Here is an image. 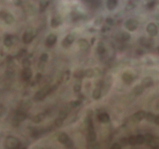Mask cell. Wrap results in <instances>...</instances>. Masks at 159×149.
<instances>
[{"instance_id":"1","label":"cell","mask_w":159,"mask_h":149,"mask_svg":"<svg viewBox=\"0 0 159 149\" xmlns=\"http://www.w3.org/2000/svg\"><path fill=\"white\" fill-rule=\"evenodd\" d=\"M51 92H52V86H45L44 87L43 89H42L41 90L38 91L35 95L34 96V100L36 101V102H39V101H42L43 100L46 96L48 94H49Z\"/></svg>"},{"instance_id":"2","label":"cell","mask_w":159,"mask_h":149,"mask_svg":"<svg viewBox=\"0 0 159 149\" xmlns=\"http://www.w3.org/2000/svg\"><path fill=\"white\" fill-rule=\"evenodd\" d=\"M20 146V141L14 137H8L6 141V147L7 149H17Z\"/></svg>"},{"instance_id":"3","label":"cell","mask_w":159,"mask_h":149,"mask_svg":"<svg viewBox=\"0 0 159 149\" xmlns=\"http://www.w3.org/2000/svg\"><path fill=\"white\" fill-rule=\"evenodd\" d=\"M138 21L135 19H129L125 23L126 28L129 31H134L138 27Z\"/></svg>"},{"instance_id":"4","label":"cell","mask_w":159,"mask_h":149,"mask_svg":"<svg viewBox=\"0 0 159 149\" xmlns=\"http://www.w3.org/2000/svg\"><path fill=\"white\" fill-rule=\"evenodd\" d=\"M147 32L150 37H154L157 34V27L155 23H150L147 26Z\"/></svg>"},{"instance_id":"5","label":"cell","mask_w":159,"mask_h":149,"mask_svg":"<svg viewBox=\"0 0 159 149\" xmlns=\"http://www.w3.org/2000/svg\"><path fill=\"white\" fill-rule=\"evenodd\" d=\"M34 37V33L32 30H27L25 31L23 36V41L25 44H29L32 41Z\"/></svg>"},{"instance_id":"6","label":"cell","mask_w":159,"mask_h":149,"mask_svg":"<svg viewBox=\"0 0 159 149\" xmlns=\"http://www.w3.org/2000/svg\"><path fill=\"white\" fill-rule=\"evenodd\" d=\"M146 114L147 113L145 111H138L136 113H134L132 116H131V120L134 122H138L140 121L143 119H145L146 117Z\"/></svg>"},{"instance_id":"7","label":"cell","mask_w":159,"mask_h":149,"mask_svg":"<svg viewBox=\"0 0 159 149\" xmlns=\"http://www.w3.org/2000/svg\"><path fill=\"white\" fill-rule=\"evenodd\" d=\"M139 42L141 45L145 46L146 48H150L154 44V41L151 38H148L146 37H141L139 40Z\"/></svg>"},{"instance_id":"8","label":"cell","mask_w":159,"mask_h":149,"mask_svg":"<svg viewBox=\"0 0 159 149\" xmlns=\"http://www.w3.org/2000/svg\"><path fill=\"white\" fill-rule=\"evenodd\" d=\"M73 41H74V36L72 35V34H68L63 39V41L62 42V45L64 48H68L69 46H70L73 44Z\"/></svg>"},{"instance_id":"9","label":"cell","mask_w":159,"mask_h":149,"mask_svg":"<svg viewBox=\"0 0 159 149\" xmlns=\"http://www.w3.org/2000/svg\"><path fill=\"white\" fill-rule=\"evenodd\" d=\"M56 41H57V36L53 34H49L46 38V44L49 47L53 46L56 43Z\"/></svg>"},{"instance_id":"10","label":"cell","mask_w":159,"mask_h":149,"mask_svg":"<svg viewBox=\"0 0 159 149\" xmlns=\"http://www.w3.org/2000/svg\"><path fill=\"white\" fill-rule=\"evenodd\" d=\"M122 79L123 80V82L126 84H130L133 79H134V76L133 74L129 73V72H124L122 75Z\"/></svg>"},{"instance_id":"11","label":"cell","mask_w":159,"mask_h":149,"mask_svg":"<svg viewBox=\"0 0 159 149\" xmlns=\"http://www.w3.org/2000/svg\"><path fill=\"white\" fill-rule=\"evenodd\" d=\"M62 23V17L59 15H56L52 18L51 20V26L53 28H56L57 27H59Z\"/></svg>"},{"instance_id":"12","label":"cell","mask_w":159,"mask_h":149,"mask_svg":"<svg viewBox=\"0 0 159 149\" xmlns=\"http://www.w3.org/2000/svg\"><path fill=\"white\" fill-rule=\"evenodd\" d=\"M22 77L24 80H29L32 77V70L30 67L24 68V69L22 72Z\"/></svg>"},{"instance_id":"13","label":"cell","mask_w":159,"mask_h":149,"mask_svg":"<svg viewBox=\"0 0 159 149\" xmlns=\"http://www.w3.org/2000/svg\"><path fill=\"white\" fill-rule=\"evenodd\" d=\"M58 140H59L60 143L63 144H66L70 140V137H69V136H68L67 134H66V133H61V134H59V136H58Z\"/></svg>"},{"instance_id":"14","label":"cell","mask_w":159,"mask_h":149,"mask_svg":"<svg viewBox=\"0 0 159 149\" xmlns=\"http://www.w3.org/2000/svg\"><path fill=\"white\" fill-rule=\"evenodd\" d=\"M154 84V81H153V79L150 78V77H146L144 78L143 80H142V82H141V85H143V87L145 89V88H148V87H150L151 85H153Z\"/></svg>"},{"instance_id":"15","label":"cell","mask_w":159,"mask_h":149,"mask_svg":"<svg viewBox=\"0 0 159 149\" xmlns=\"http://www.w3.org/2000/svg\"><path fill=\"white\" fill-rule=\"evenodd\" d=\"M78 44H79V47L80 48V49L84 50V51L89 49V48H90L88 41H86L85 39H80L78 41Z\"/></svg>"},{"instance_id":"16","label":"cell","mask_w":159,"mask_h":149,"mask_svg":"<svg viewBox=\"0 0 159 149\" xmlns=\"http://www.w3.org/2000/svg\"><path fill=\"white\" fill-rule=\"evenodd\" d=\"M98 118V120L101 123H108L110 121V116L106 113H102L99 114Z\"/></svg>"},{"instance_id":"17","label":"cell","mask_w":159,"mask_h":149,"mask_svg":"<svg viewBox=\"0 0 159 149\" xmlns=\"http://www.w3.org/2000/svg\"><path fill=\"white\" fill-rule=\"evenodd\" d=\"M117 5H118V2L116 1V0H108L106 3L107 9L110 11L114 10L116 8Z\"/></svg>"},{"instance_id":"18","label":"cell","mask_w":159,"mask_h":149,"mask_svg":"<svg viewBox=\"0 0 159 149\" xmlns=\"http://www.w3.org/2000/svg\"><path fill=\"white\" fill-rule=\"evenodd\" d=\"M143 90H144V88H143V85L140 84V85H136V86L133 88V92L136 96H140V95H141V94L143 93Z\"/></svg>"},{"instance_id":"19","label":"cell","mask_w":159,"mask_h":149,"mask_svg":"<svg viewBox=\"0 0 159 149\" xmlns=\"http://www.w3.org/2000/svg\"><path fill=\"white\" fill-rule=\"evenodd\" d=\"M45 113H41L38 114L37 116H34L33 122L34 123H40V122H42L45 119Z\"/></svg>"},{"instance_id":"20","label":"cell","mask_w":159,"mask_h":149,"mask_svg":"<svg viewBox=\"0 0 159 149\" xmlns=\"http://www.w3.org/2000/svg\"><path fill=\"white\" fill-rule=\"evenodd\" d=\"M26 117H27V114L25 113H17V116H16V117H15V120H16V122L18 123L19 122H21V121H23L24 120H25L26 119Z\"/></svg>"},{"instance_id":"21","label":"cell","mask_w":159,"mask_h":149,"mask_svg":"<svg viewBox=\"0 0 159 149\" xmlns=\"http://www.w3.org/2000/svg\"><path fill=\"white\" fill-rule=\"evenodd\" d=\"M101 96V89L99 88H96L94 89L93 91V93H92V96L94 99H100Z\"/></svg>"},{"instance_id":"22","label":"cell","mask_w":159,"mask_h":149,"mask_svg":"<svg viewBox=\"0 0 159 149\" xmlns=\"http://www.w3.org/2000/svg\"><path fill=\"white\" fill-rule=\"evenodd\" d=\"M4 20H5V21H6L7 23H9V24L13 23L14 22V17H13V16L12 14H10V13H6L5 16H4Z\"/></svg>"},{"instance_id":"23","label":"cell","mask_w":159,"mask_h":149,"mask_svg":"<svg viewBox=\"0 0 159 149\" xmlns=\"http://www.w3.org/2000/svg\"><path fill=\"white\" fill-rule=\"evenodd\" d=\"M94 75H95V70L94 69L88 68L84 72V76H86L87 78H92Z\"/></svg>"},{"instance_id":"24","label":"cell","mask_w":159,"mask_h":149,"mask_svg":"<svg viewBox=\"0 0 159 149\" xmlns=\"http://www.w3.org/2000/svg\"><path fill=\"white\" fill-rule=\"evenodd\" d=\"M119 37H120V39H121L122 41H129V40L130 39L131 36H130V34H129V33H127V32H122V33L120 34Z\"/></svg>"},{"instance_id":"25","label":"cell","mask_w":159,"mask_h":149,"mask_svg":"<svg viewBox=\"0 0 159 149\" xmlns=\"http://www.w3.org/2000/svg\"><path fill=\"white\" fill-rule=\"evenodd\" d=\"M49 3L48 1H41L39 3V6H40V11L41 12H43L46 8L47 6H49Z\"/></svg>"},{"instance_id":"26","label":"cell","mask_w":159,"mask_h":149,"mask_svg":"<svg viewBox=\"0 0 159 149\" xmlns=\"http://www.w3.org/2000/svg\"><path fill=\"white\" fill-rule=\"evenodd\" d=\"M74 77L80 79H82L84 76V72H83L82 70H77L74 72Z\"/></svg>"},{"instance_id":"27","label":"cell","mask_w":159,"mask_h":149,"mask_svg":"<svg viewBox=\"0 0 159 149\" xmlns=\"http://www.w3.org/2000/svg\"><path fill=\"white\" fill-rule=\"evenodd\" d=\"M136 144H142L145 142L144 136H143V135L136 136Z\"/></svg>"},{"instance_id":"28","label":"cell","mask_w":159,"mask_h":149,"mask_svg":"<svg viewBox=\"0 0 159 149\" xmlns=\"http://www.w3.org/2000/svg\"><path fill=\"white\" fill-rule=\"evenodd\" d=\"M97 50H98V52L100 54H102L105 52V46L103 45L102 43H100L98 45V48H97Z\"/></svg>"},{"instance_id":"29","label":"cell","mask_w":159,"mask_h":149,"mask_svg":"<svg viewBox=\"0 0 159 149\" xmlns=\"http://www.w3.org/2000/svg\"><path fill=\"white\" fill-rule=\"evenodd\" d=\"M154 118H155V115H154V114L151 113H147L146 117H145V119H146L147 120L150 121V122H154Z\"/></svg>"},{"instance_id":"30","label":"cell","mask_w":159,"mask_h":149,"mask_svg":"<svg viewBox=\"0 0 159 149\" xmlns=\"http://www.w3.org/2000/svg\"><path fill=\"white\" fill-rule=\"evenodd\" d=\"M128 144L130 145H135L136 144V136H131L128 138Z\"/></svg>"},{"instance_id":"31","label":"cell","mask_w":159,"mask_h":149,"mask_svg":"<svg viewBox=\"0 0 159 149\" xmlns=\"http://www.w3.org/2000/svg\"><path fill=\"white\" fill-rule=\"evenodd\" d=\"M81 89V84L80 82H77L73 85V90L76 92H79Z\"/></svg>"},{"instance_id":"32","label":"cell","mask_w":159,"mask_h":149,"mask_svg":"<svg viewBox=\"0 0 159 149\" xmlns=\"http://www.w3.org/2000/svg\"><path fill=\"white\" fill-rule=\"evenodd\" d=\"M71 16H72L73 20H74L80 19V14L79 13H77V12H73L71 13Z\"/></svg>"},{"instance_id":"33","label":"cell","mask_w":159,"mask_h":149,"mask_svg":"<svg viewBox=\"0 0 159 149\" xmlns=\"http://www.w3.org/2000/svg\"><path fill=\"white\" fill-rule=\"evenodd\" d=\"M48 58H49V55L45 53L42 54L40 57V61L42 62H46L48 61Z\"/></svg>"},{"instance_id":"34","label":"cell","mask_w":159,"mask_h":149,"mask_svg":"<svg viewBox=\"0 0 159 149\" xmlns=\"http://www.w3.org/2000/svg\"><path fill=\"white\" fill-rule=\"evenodd\" d=\"M81 102L80 100H73L72 102H70V106L72 107H77L80 105Z\"/></svg>"},{"instance_id":"35","label":"cell","mask_w":159,"mask_h":149,"mask_svg":"<svg viewBox=\"0 0 159 149\" xmlns=\"http://www.w3.org/2000/svg\"><path fill=\"white\" fill-rule=\"evenodd\" d=\"M63 120H62V119H60V118H57L56 120V121H55V124H56V126H57V127H61L62 125H63Z\"/></svg>"},{"instance_id":"36","label":"cell","mask_w":159,"mask_h":149,"mask_svg":"<svg viewBox=\"0 0 159 149\" xmlns=\"http://www.w3.org/2000/svg\"><path fill=\"white\" fill-rule=\"evenodd\" d=\"M153 136L152 135H150V134H147V135H145L144 136V139H145V141L146 142H147V143H150V141L153 140Z\"/></svg>"},{"instance_id":"37","label":"cell","mask_w":159,"mask_h":149,"mask_svg":"<svg viewBox=\"0 0 159 149\" xmlns=\"http://www.w3.org/2000/svg\"><path fill=\"white\" fill-rule=\"evenodd\" d=\"M154 6H155V2L150 1V2H149V3L147 4V9H152Z\"/></svg>"},{"instance_id":"38","label":"cell","mask_w":159,"mask_h":149,"mask_svg":"<svg viewBox=\"0 0 159 149\" xmlns=\"http://www.w3.org/2000/svg\"><path fill=\"white\" fill-rule=\"evenodd\" d=\"M4 43H5V44H6V46L10 47V46H11V45H12L13 41H12L11 38H7V39H6V41H4Z\"/></svg>"},{"instance_id":"39","label":"cell","mask_w":159,"mask_h":149,"mask_svg":"<svg viewBox=\"0 0 159 149\" xmlns=\"http://www.w3.org/2000/svg\"><path fill=\"white\" fill-rule=\"evenodd\" d=\"M135 7V5L133 4V2H129V3H128V4H127V6H126V9L127 10H132V9H133Z\"/></svg>"},{"instance_id":"40","label":"cell","mask_w":159,"mask_h":149,"mask_svg":"<svg viewBox=\"0 0 159 149\" xmlns=\"http://www.w3.org/2000/svg\"><path fill=\"white\" fill-rule=\"evenodd\" d=\"M66 116H67V113H66V112H64V111H62L61 113H60V114H59V118H60V119H62V120H64L66 117Z\"/></svg>"},{"instance_id":"41","label":"cell","mask_w":159,"mask_h":149,"mask_svg":"<svg viewBox=\"0 0 159 149\" xmlns=\"http://www.w3.org/2000/svg\"><path fill=\"white\" fill-rule=\"evenodd\" d=\"M106 23H107V24L109 26V25H112L113 24V20H112V18H110V17H108L107 19H106Z\"/></svg>"},{"instance_id":"42","label":"cell","mask_w":159,"mask_h":149,"mask_svg":"<svg viewBox=\"0 0 159 149\" xmlns=\"http://www.w3.org/2000/svg\"><path fill=\"white\" fill-rule=\"evenodd\" d=\"M112 149H121V146L119 145V144H118V143H115V144L112 145Z\"/></svg>"},{"instance_id":"43","label":"cell","mask_w":159,"mask_h":149,"mask_svg":"<svg viewBox=\"0 0 159 149\" xmlns=\"http://www.w3.org/2000/svg\"><path fill=\"white\" fill-rule=\"evenodd\" d=\"M108 30H109V27H108V25H105V26L102 27L101 31H102V32H106V31Z\"/></svg>"},{"instance_id":"44","label":"cell","mask_w":159,"mask_h":149,"mask_svg":"<svg viewBox=\"0 0 159 149\" xmlns=\"http://www.w3.org/2000/svg\"><path fill=\"white\" fill-rule=\"evenodd\" d=\"M154 122L156 123V124H157V125H159V115H157V116H155V118H154Z\"/></svg>"},{"instance_id":"45","label":"cell","mask_w":159,"mask_h":149,"mask_svg":"<svg viewBox=\"0 0 159 149\" xmlns=\"http://www.w3.org/2000/svg\"><path fill=\"white\" fill-rule=\"evenodd\" d=\"M101 21H102V20H101V18H99V20H98V19H97V20H96V21L94 22V23H95V25H97V24H98H98H100V23H101Z\"/></svg>"}]
</instances>
